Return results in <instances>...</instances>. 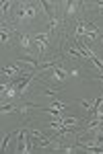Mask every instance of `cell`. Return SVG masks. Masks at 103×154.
<instances>
[{"mask_svg":"<svg viewBox=\"0 0 103 154\" xmlns=\"http://www.w3.org/2000/svg\"><path fill=\"white\" fill-rule=\"evenodd\" d=\"M79 6H82V2H66V19H72Z\"/></svg>","mask_w":103,"mask_h":154,"instance_id":"obj_1","label":"cell"},{"mask_svg":"<svg viewBox=\"0 0 103 154\" xmlns=\"http://www.w3.org/2000/svg\"><path fill=\"white\" fill-rule=\"evenodd\" d=\"M12 136H14V134H11V136H6V138L2 140V152H4V150L8 148V142H11V140H12Z\"/></svg>","mask_w":103,"mask_h":154,"instance_id":"obj_2","label":"cell"},{"mask_svg":"<svg viewBox=\"0 0 103 154\" xmlns=\"http://www.w3.org/2000/svg\"><path fill=\"white\" fill-rule=\"evenodd\" d=\"M99 80H101V82H103V74H101V76H99Z\"/></svg>","mask_w":103,"mask_h":154,"instance_id":"obj_3","label":"cell"}]
</instances>
